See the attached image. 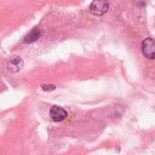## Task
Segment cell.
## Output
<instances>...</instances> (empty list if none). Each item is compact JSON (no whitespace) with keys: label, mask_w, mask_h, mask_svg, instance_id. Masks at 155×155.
I'll return each instance as SVG.
<instances>
[{"label":"cell","mask_w":155,"mask_h":155,"mask_svg":"<svg viewBox=\"0 0 155 155\" xmlns=\"http://www.w3.org/2000/svg\"><path fill=\"white\" fill-rule=\"evenodd\" d=\"M109 3L107 0H94L90 5V12L94 15H104L109 10Z\"/></svg>","instance_id":"cell-1"},{"label":"cell","mask_w":155,"mask_h":155,"mask_svg":"<svg viewBox=\"0 0 155 155\" xmlns=\"http://www.w3.org/2000/svg\"><path fill=\"white\" fill-rule=\"evenodd\" d=\"M143 54L148 59H155V41L153 38H146L142 43Z\"/></svg>","instance_id":"cell-2"},{"label":"cell","mask_w":155,"mask_h":155,"mask_svg":"<svg viewBox=\"0 0 155 155\" xmlns=\"http://www.w3.org/2000/svg\"><path fill=\"white\" fill-rule=\"evenodd\" d=\"M50 116L54 122H62L67 117V112L57 105H54L50 110Z\"/></svg>","instance_id":"cell-3"},{"label":"cell","mask_w":155,"mask_h":155,"mask_svg":"<svg viewBox=\"0 0 155 155\" xmlns=\"http://www.w3.org/2000/svg\"><path fill=\"white\" fill-rule=\"evenodd\" d=\"M40 36H41V31L37 28H35L31 32H29V34L25 37L24 41H25V43L31 44V43L35 42Z\"/></svg>","instance_id":"cell-4"},{"label":"cell","mask_w":155,"mask_h":155,"mask_svg":"<svg viewBox=\"0 0 155 155\" xmlns=\"http://www.w3.org/2000/svg\"><path fill=\"white\" fill-rule=\"evenodd\" d=\"M22 64H23L22 60L18 57H15L9 61L8 66H9V69L12 70L13 72H17L18 70H20Z\"/></svg>","instance_id":"cell-5"},{"label":"cell","mask_w":155,"mask_h":155,"mask_svg":"<svg viewBox=\"0 0 155 155\" xmlns=\"http://www.w3.org/2000/svg\"><path fill=\"white\" fill-rule=\"evenodd\" d=\"M42 88H43L45 91H52V90H54L55 87H54V85H51V84H45V85H42Z\"/></svg>","instance_id":"cell-6"}]
</instances>
